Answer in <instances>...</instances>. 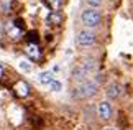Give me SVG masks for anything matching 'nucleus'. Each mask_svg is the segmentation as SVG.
<instances>
[{
  "label": "nucleus",
  "instance_id": "f257e3e1",
  "mask_svg": "<svg viewBox=\"0 0 133 130\" xmlns=\"http://www.w3.org/2000/svg\"><path fill=\"white\" fill-rule=\"evenodd\" d=\"M97 91H99L97 82H94V81H82V82H79V84L74 87L72 96L76 99H89V97H94L97 94Z\"/></svg>",
  "mask_w": 133,
  "mask_h": 130
},
{
  "label": "nucleus",
  "instance_id": "f03ea898",
  "mask_svg": "<svg viewBox=\"0 0 133 130\" xmlns=\"http://www.w3.org/2000/svg\"><path fill=\"white\" fill-rule=\"evenodd\" d=\"M81 22H82V25L85 28H95V27H99V25L102 23V13H100V10H97V8H85L82 10V13H81Z\"/></svg>",
  "mask_w": 133,
  "mask_h": 130
},
{
  "label": "nucleus",
  "instance_id": "7ed1b4c3",
  "mask_svg": "<svg viewBox=\"0 0 133 130\" xmlns=\"http://www.w3.org/2000/svg\"><path fill=\"white\" fill-rule=\"evenodd\" d=\"M76 43L79 46H82V48H89L95 43V33L92 32V30L85 28V30H81L76 36Z\"/></svg>",
  "mask_w": 133,
  "mask_h": 130
},
{
  "label": "nucleus",
  "instance_id": "20e7f679",
  "mask_svg": "<svg viewBox=\"0 0 133 130\" xmlns=\"http://www.w3.org/2000/svg\"><path fill=\"white\" fill-rule=\"evenodd\" d=\"M97 115H99L102 120H110L112 115H114V109H112V104L109 101H102L97 106Z\"/></svg>",
  "mask_w": 133,
  "mask_h": 130
},
{
  "label": "nucleus",
  "instance_id": "39448f33",
  "mask_svg": "<svg viewBox=\"0 0 133 130\" xmlns=\"http://www.w3.org/2000/svg\"><path fill=\"white\" fill-rule=\"evenodd\" d=\"M13 92H15V96L20 97V99H25V97H28L30 94V86H28V82L26 81H17L13 84Z\"/></svg>",
  "mask_w": 133,
  "mask_h": 130
},
{
  "label": "nucleus",
  "instance_id": "423d86ee",
  "mask_svg": "<svg viewBox=\"0 0 133 130\" xmlns=\"http://www.w3.org/2000/svg\"><path fill=\"white\" fill-rule=\"evenodd\" d=\"M122 86L118 84V82H110L109 86H107V89H105V94L109 99H112V101H115V99H118L122 96Z\"/></svg>",
  "mask_w": 133,
  "mask_h": 130
},
{
  "label": "nucleus",
  "instance_id": "0eeeda50",
  "mask_svg": "<svg viewBox=\"0 0 133 130\" xmlns=\"http://www.w3.org/2000/svg\"><path fill=\"white\" fill-rule=\"evenodd\" d=\"M25 53H26V56L31 61H38L39 58H41V51H39L36 43H28L26 48H25Z\"/></svg>",
  "mask_w": 133,
  "mask_h": 130
},
{
  "label": "nucleus",
  "instance_id": "6e6552de",
  "mask_svg": "<svg viewBox=\"0 0 133 130\" xmlns=\"http://www.w3.org/2000/svg\"><path fill=\"white\" fill-rule=\"evenodd\" d=\"M87 77H89V72L85 71L81 64H77V66L72 69V79H74V81L82 82V81H87Z\"/></svg>",
  "mask_w": 133,
  "mask_h": 130
},
{
  "label": "nucleus",
  "instance_id": "1a4fd4ad",
  "mask_svg": "<svg viewBox=\"0 0 133 130\" xmlns=\"http://www.w3.org/2000/svg\"><path fill=\"white\" fill-rule=\"evenodd\" d=\"M79 64L82 66L84 69L89 72V74H92V72H94V71L97 69V63H95V59H92V58H85V59L81 61Z\"/></svg>",
  "mask_w": 133,
  "mask_h": 130
},
{
  "label": "nucleus",
  "instance_id": "9d476101",
  "mask_svg": "<svg viewBox=\"0 0 133 130\" xmlns=\"http://www.w3.org/2000/svg\"><path fill=\"white\" fill-rule=\"evenodd\" d=\"M46 22L49 25H61L63 23V15H61V12H51L46 18Z\"/></svg>",
  "mask_w": 133,
  "mask_h": 130
},
{
  "label": "nucleus",
  "instance_id": "9b49d317",
  "mask_svg": "<svg viewBox=\"0 0 133 130\" xmlns=\"http://www.w3.org/2000/svg\"><path fill=\"white\" fill-rule=\"evenodd\" d=\"M38 81L41 82L43 86H49L51 82L54 81V76H53V72H51V71H44V72H41V74H39Z\"/></svg>",
  "mask_w": 133,
  "mask_h": 130
},
{
  "label": "nucleus",
  "instance_id": "f8f14e48",
  "mask_svg": "<svg viewBox=\"0 0 133 130\" xmlns=\"http://www.w3.org/2000/svg\"><path fill=\"white\" fill-rule=\"evenodd\" d=\"M15 0H0V13H10L13 10Z\"/></svg>",
  "mask_w": 133,
  "mask_h": 130
},
{
  "label": "nucleus",
  "instance_id": "ddd939ff",
  "mask_svg": "<svg viewBox=\"0 0 133 130\" xmlns=\"http://www.w3.org/2000/svg\"><path fill=\"white\" fill-rule=\"evenodd\" d=\"M46 3L49 5L51 12H59L61 7H63V3H64V0H46Z\"/></svg>",
  "mask_w": 133,
  "mask_h": 130
},
{
  "label": "nucleus",
  "instance_id": "4468645a",
  "mask_svg": "<svg viewBox=\"0 0 133 130\" xmlns=\"http://www.w3.org/2000/svg\"><path fill=\"white\" fill-rule=\"evenodd\" d=\"M20 69L25 71V72H30V71H31V64H30V61L28 59H22V61H20Z\"/></svg>",
  "mask_w": 133,
  "mask_h": 130
},
{
  "label": "nucleus",
  "instance_id": "2eb2a0df",
  "mask_svg": "<svg viewBox=\"0 0 133 130\" xmlns=\"http://www.w3.org/2000/svg\"><path fill=\"white\" fill-rule=\"evenodd\" d=\"M85 3H87L90 8H99L100 5L104 3V0H85Z\"/></svg>",
  "mask_w": 133,
  "mask_h": 130
},
{
  "label": "nucleus",
  "instance_id": "dca6fc26",
  "mask_svg": "<svg viewBox=\"0 0 133 130\" xmlns=\"http://www.w3.org/2000/svg\"><path fill=\"white\" fill-rule=\"evenodd\" d=\"M49 87H51V91H54V92H59L61 89H63V84H61L59 81H53L49 84Z\"/></svg>",
  "mask_w": 133,
  "mask_h": 130
},
{
  "label": "nucleus",
  "instance_id": "f3484780",
  "mask_svg": "<svg viewBox=\"0 0 133 130\" xmlns=\"http://www.w3.org/2000/svg\"><path fill=\"white\" fill-rule=\"evenodd\" d=\"M26 36H28V38H26L28 43H38V33L36 32H30Z\"/></svg>",
  "mask_w": 133,
  "mask_h": 130
},
{
  "label": "nucleus",
  "instance_id": "a211bd4d",
  "mask_svg": "<svg viewBox=\"0 0 133 130\" xmlns=\"http://www.w3.org/2000/svg\"><path fill=\"white\" fill-rule=\"evenodd\" d=\"M3 71H5V67H3V64H0V77L3 76Z\"/></svg>",
  "mask_w": 133,
  "mask_h": 130
},
{
  "label": "nucleus",
  "instance_id": "6ab92c4d",
  "mask_svg": "<svg viewBox=\"0 0 133 130\" xmlns=\"http://www.w3.org/2000/svg\"><path fill=\"white\" fill-rule=\"evenodd\" d=\"M105 130H115V128H105Z\"/></svg>",
  "mask_w": 133,
  "mask_h": 130
},
{
  "label": "nucleus",
  "instance_id": "aec40b11",
  "mask_svg": "<svg viewBox=\"0 0 133 130\" xmlns=\"http://www.w3.org/2000/svg\"><path fill=\"white\" fill-rule=\"evenodd\" d=\"M131 114H133V109H131Z\"/></svg>",
  "mask_w": 133,
  "mask_h": 130
}]
</instances>
